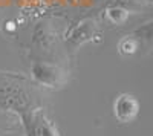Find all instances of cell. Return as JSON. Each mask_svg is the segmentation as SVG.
<instances>
[{"label":"cell","mask_w":153,"mask_h":136,"mask_svg":"<svg viewBox=\"0 0 153 136\" xmlns=\"http://www.w3.org/2000/svg\"><path fill=\"white\" fill-rule=\"evenodd\" d=\"M139 113V101L132 93H121L113 101V115L121 124H129Z\"/></svg>","instance_id":"obj_1"},{"label":"cell","mask_w":153,"mask_h":136,"mask_svg":"<svg viewBox=\"0 0 153 136\" xmlns=\"http://www.w3.org/2000/svg\"><path fill=\"white\" fill-rule=\"evenodd\" d=\"M34 72V78L40 83L45 84L46 87L55 89L58 86H63L66 81V75L65 70H61L57 66H51V64H37L32 69Z\"/></svg>","instance_id":"obj_2"},{"label":"cell","mask_w":153,"mask_h":136,"mask_svg":"<svg viewBox=\"0 0 153 136\" xmlns=\"http://www.w3.org/2000/svg\"><path fill=\"white\" fill-rule=\"evenodd\" d=\"M28 136H60L54 124L45 115L34 112L25 118Z\"/></svg>","instance_id":"obj_3"},{"label":"cell","mask_w":153,"mask_h":136,"mask_svg":"<svg viewBox=\"0 0 153 136\" xmlns=\"http://www.w3.org/2000/svg\"><path fill=\"white\" fill-rule=\"evenodd\" d=\"M138 49V43L133 38H124L120 43V52L123 55H132Z\"/></svg>","instance_id":"obj_4"}]
</instances>
